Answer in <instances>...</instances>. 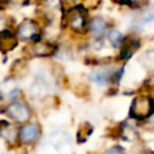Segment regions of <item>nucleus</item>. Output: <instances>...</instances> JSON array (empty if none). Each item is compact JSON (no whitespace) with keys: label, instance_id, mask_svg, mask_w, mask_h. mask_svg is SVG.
<instances>
[{"label":"nucleus","instance_id":"nucleus-1","mask_svg":"<svg viewBox=\"0 0 154 154\" xmlns=\"http://www.w3.org/2000/svg\"><path fill=\"white\" fill-rule=\"evenodd\" d=\"M88 17L85 8L79 5L67 11L66 14V24L75 32H83L88 28Z\"/></svg>","mask_w":154,"mask_h":154},{"label":"nucleus","instance_id":"nucleus-2","mask_svg":"<svg viewBox=\"0 0 154 154\" xmlns=\"http://www.w3.org/2000/svg\"><path fill=\"white\" fill-rule=\"evenodd\" d=\"M154 109V101L149 96H137L134 99L131 108H130V114L134 118L137 119H144L152 114Z\"/></svg>","mask_w":154,"mask_h":154},{"label":"nucleus","instance_id":"nucleus-3","mask_svg":"<svg viewBox=\"0 0 154 154\" xmlns=\"http://www.w3.org/2000/svg\"><path fill=\"white\" fill-rule=\"evenodd\" d=\"M38 35H40L38 24L34 19H24L17 26V36L20 40H24V41H28V40L38 41Z\"/></svg>","mask_w":154,"mask_h":154},{"label":"nucleus","instance_id":"nucleus-4","mask_svg":"<svg viewBox=\"0 0 154 154\" xmlns=\"http://www.w3.org/2000/svg\"><path fill=\"white\" fill-rule=\"evenodd\" d=\"M5 112H6V114L11 119H13L17 123H24V122H26L30 118V114H31L29 107L25 103L20 102V101H14V102L10 103L6 107V111Z\"/></svg>","mask_w":154,"mask_h":154},{"label":"nucleus","instance_id":"nucleus-5","mask_svg":"<svg viewBox=\"0 0 154 154\" xmlns=\"http://www.w3.org/2000/svg\"><path fill=\"white\" fill-rule=\"evenodd\" d=\"M18 135L23 143L30 144L37 140V137L40 135V128L36 124H25L20 128Z\"/></svg>","mask_w":154,"mask_h":154},{"label":"nucleus","instance_id":"nucleus-6","mask_svg":"<svg viewBox=\"0 0 154 154\" xmlns=\"http://www.w3.org/2000/svg\"><path fill=\"white\" fill-rule=\"evenodd\" d=\"M106 29H107V22L101 16L93 17L88 23V30L93 37L96 38L101 37L106 32Z\"/></svg>","mask_w":154,"mask_h":154},{"label":"nucleus","instance_id":"nucleus-7","mask_svg":"<svg viewBox=\"0 0 154 154\" xmlns=\"http://www.w3.org/2000/svg\"><path fill=\"white\" fill-rule=\"evenodd\" d=\"M54 53V46L45 41H35L32 45V54L37 57H47Z\"/></svg>","mask_w":154,"mask_h":154},{"label":"nucleus","instance_id":"nucleus-8","mask_svg":"<svg viewBox=\"0 0 154 154\" xmlns=\"http://www.w3.org/2000/svg\"><path fill=\"white\" fill-rule=\"evenodd\" d=\"M107 38L109 41V43L114 47V48H118L123 45L124 42V36L122 34L120 30L118 29H111L108 32H107Z\"/></svg>","mask_w":154,"mask_h":154},{"label":"nucleus","instance_id":"nucleus-9","mask_svg":"<svg viewBox=\"0 0 154 154\" xmlns=\"http://www.w3.org/2000/svg\"><path fill=\"white\" fill-rule=\"evenodd\" d=\"M140 20L142 23H149L154 20V4H147L140 12Z\"/></svg>","mask_w":154,"mask_h":154},{"label":"nucleus","instance_id":"nucleus-10","mask_svg":"<svg viewBox=\"0 0 154 154\" xmlns=\"http://www.w3.org/2000/svg\"><path fill=\"white\" fill-rule=\"evenodd\" d=\"M90 79L97 84H106L109 81V75L105 70H94L90 73Z\"/></svg>","mask_w":154,"mask_h":154},{"label":"nucleus","instance_id":"nucleus-11","mask_svg":"<svg viewBox=\"0 0 154 154\" xmlns=\"http://www.w3.org/2000/svg\"><path fill=\"white\" fill-rule=\"evenodd\" d=\"M0 135L8 142H13L16 140L17 136V131L14 129V126L10 125V124H5L1 129H0Z\"/></svg>","mask_w":154,"mask_h":154},{"label":"nucleus","instance_id":"nucleus-12","mask_svg":"<svg viewBox=\"0 0 154 154\" xmlns=\"http://www.w3.org/2000/svg\"><path fill=\"white\" fill-rule=\"evenodd\" d=\"M137 46H138V42H137V41H134V40H131L130 42H125V43L123 45L120 57H122L123 59L130 58V55L134 53V51L137 48Z\"/></svg>","mask_w":154,"mask_h":154},{"label":"nucleus","instance_id":"nucleus-13","mask_svg":"<svg viewBox=\"0 0 154 154\" xmlns=\"http://www.w3.org/2000/svg\"><path fill=\"white\" fill-rule=\"evenodd\" d=\"M1 89L4 90V94H5V95H7L8 97H13L12 95H13V94L17 91L16 83H14L13 81H11V84L8 85V79L4 82V84H2V87H1Z\"/></svg>","mask_w":154,"mask_h":154},{"label":"nucleus","instance_id":"nucleus-14","mask_svg":"<svg viewBox=\"0 0 154 154\" xmlns=\"http://www.w3.org/2000/svg\"><path fill=\"white\" fill-rule=\"evenodd\" d=\"M100 0H82V6L84 8H90V7H96L99 5Z\"/></svg>","mask_w":154,"mask_h":154},{"label":"nucleus","instance_id":"nucleus-15","mask_svg":"<svg viewBox=\"0 0 154 154\" xmlns=\"http://www.w3.org/2000/svg\"><path fill=\"white\" fill-rule=\"evenodd\" d=\"M5 30H8V20L6 17L0 16V32H2Z\"/></svg>","mask_w":154,"mask_h":154},{"label":"nucleus","instance_id":"nucleus-16","mask_svg":"<svg viewBox=\"0 0 154 154\" xmlns=\"http://www.w3.org/2000/svg\"><path fill=\"white\" fill-rule=\"evenodd\" d=\"M106 154H124V150H123L120 147L114 146V147L109 148V149L107 150V153H106Z\"/></svg>","mask_w":154,"mask_h":154},{"label":"nucleus","instance_id":"nucleus-17","mask_svg":"<svg viewBox=\"0 0 154 154\" xmlns=\"http://www.w3.org/2000/svg\"><path fill=\"white\" fill-rule=\"evenodd\" d=\"M144 0H126V4L130 6H141Z\"/></svg>","mask_w":154,"mask_h":154},{"label":"nucleus","instance_id":"nucleus-18","mask_svg":"<svg viewBox=\"0 0 154 154\" xmlns=\"http://www.w3.org/2000/svg\"><path fill=\"white\" fill-rule=\"evenodd\" d=\"M114 2H118V4H126V0H113Z\"/></svg>","mask_w":154,"mask_h":154},{"label":"nucleus","instance_id":"nucleus-19","mask_svg":"<svg viewBox=\"0 0 154 154\" xmlns=\"http://www.w3.org/2000/svg\"><path fill=\"white\" fill-rule=\"evenodd\" d=\"M150 97H152V100H153V101H154V90H153V91H152V96H150Z\"/></svg>","mask_w":154,"mask_h":154},{"label":"nucleus","instance_id":"nucleus-20","mask_svg":"<svg viewBox=\"0 0 154 154\" xmlns=\"http://www.w3.org/2000/svg\"><path fill=\"white\" fill-rule=\"evenodd\" d=\"M8 0H0V2H7Z\"/></svg>","mask_w":154,"mask_h":154}]
</instances>
